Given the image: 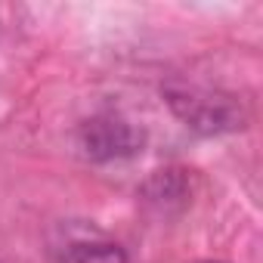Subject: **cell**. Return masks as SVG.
<instances>
[{
    "mask_svg": "<svg viewBox=\"0 0 263 263\" xmlns=\"http://www.w3.org/2000/svg\"><path fill=\"white\" fill-rule=\"evenodd\" d=\"M0 263H4V260H0Z\"/></svg>",
    "mask_w": 263,
    "mask_h": 263,
    "instance_id": "5",
    "label": "cell"
},
{
    "mask_svg": "<svg viewBox=\"0 0 263 263\" xmlns=\"http://www.w3.org/2000/svg\"><path fill=\"white\" fill-rule=\"evenodd\" d=\"M78 146L96 164L127 161L146 149V130L121 115H93L78 127Z\"/></svg>",
    "mask_w": 263,
    "mask_h": 263,
    "instance_id": "2",
    "label": "cell"
},
{
    "mask_svg": "<svg viewBox=\"0 0 263 263\" xmlns=\"http://www.w3.org/2000/svg\"><path fill=\"white\" fill-rule=\"evenodd\" d=\"M137 198L155 217H177L192 204V177L183 167H161L140 183Z\"/></svg>",
    "mask_w": 263,
    "mask_h": 263,
    "instance_id": "3",
    "label": "cell"
},
{
    "mask_svg": "<svg viewBox=\"0 0 263 263\" xmlns=\"http://www.w3.org/2000/svg\"><path fill=\"white\" fill-rule=\"evenodd\" d=\"M161 96L167 108L183 121V127H189L198 137L238 134L251 121L245 102L226 90H211V87L186 84V81H167L161 87Z\"/></svg>",
    "mask_w": 263,
    "mask_h": 263,
    "instance_id": "1",
    "label": "cell"
},
{
    "mask_svg": "<svg viewBox=\"0 0 263 263\" xmlns=\"http://www.w3.org/2000/svg\"><path fill=\"white\" fill-rule=\"evenodd\" d=\"M62 263H130V257L115 241L90 238V241H71L62 254Z\"/></svg>",
    "mask_w": 263,
    "mask_h": 263,
    "instance_id": "4",
    "label": "cell"
}]
</instances>
